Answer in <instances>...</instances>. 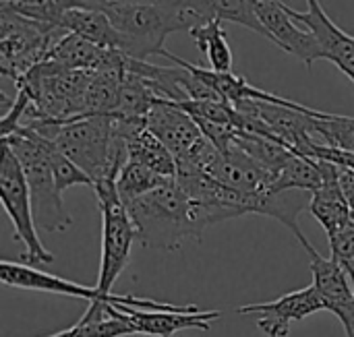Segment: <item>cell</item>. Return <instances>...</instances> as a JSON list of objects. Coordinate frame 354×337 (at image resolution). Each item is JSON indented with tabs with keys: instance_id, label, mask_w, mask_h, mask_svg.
Instances as JSON below:
<instances>
[{
	"instance_id": "cell-1",
	"label": "cell",
	"mask_w": 354,
	"mask_h": 337,
	"mask_svg": "<svg viewBox=\"0 0 354 337\" xmlns=\"http://www.w3.org/2000/svg\"><path fill=\"white\" fill-rule=\"evenodd\" d=\"M37 135L50 139L66 157H71L91 180H116L129 162L124 137L118 133L112 114L60 120H37L25 124Z\"/></svg>"
},
{
	"instance_id": "cell-2",
	"label": "cell",
	"mask_w": 354,
	"mask_h": 337,
	"mask_svg": "<svg viewBox=\"0 0 354 337\" xmlns=\"http://www.w3.org/2000/svg\"><path fill=\"white\" fill-rule=\"evenodd\" d=\"M137 230V240L145 249L176 251L185 238L201 240L203 232L193 218V205L176 178L151 193L127 203Z\"/></svg>"
},
{
	"instance_id": "cell-3",
	"label": "cell",
	"mask_w": 354,
	"mask_h": 337,
	"mask_svg": "<svg viewBox=\"0 0 354 337\" xmlns=\"http://www.w3.org/2000/svg\"><path fill=\"white\" fill-rule=\"evenodd\" d=\"M50 139L27 126H19L15 133L2 137V145L10 147L23 168L31 195L35 226L48 234L64 232L73 224V218L62 201V191L58 189L50 166Z\"/></svg>"
},
{
	"instance_id": "cell-4",
	"label": "cell",
	"mask_w": 354,
	"mask_h": 337,
	"mask_svg": "<svg viewBox=\"0 0 354 337\" xmlns=\"http://www.w3.org/2000/svg\"><path fill=\"white\" fill-rule=\"evenodd\" d=\"M104 10L120 35V52L135 60L166 54L172 33L164 0H89Z\"/></svg>"
},
{
	"instance_id": "cell-5",
	"label": "cell",
	"mask_w": 354,
	"mask_h": 337,
	"mask_svg": "<svg viewBox=\"0 0 354 337\" xmlns=\"http://www.w3.org/2000/svg\"><path fill=\"white\" fill-rule=\"evenodd\" d=\"M66 33L62 27L27 19L0 2V73L12 81L23 79L35 64L44 62L52 46Z\"/></svg>"
},
{
	"instance_id": "cell-6",
	"label": "cell",
	"mask_w": 354,
	"mask_h": 337,
	"mask_svg": "<svg viewBox=\"0 0 354 337\" xmlns=\"http://www.w3.org/2000/svg\"><path fill=\"white\" fill-rule=\"evenodd\" d=\"M93 193L102 215V261L95 288L102 294H112V286L131 261V247L133 240H137V230L118 195L116 180L95 182Z\"/></svg>"
},
{
	"instance_id": "cell-7",
	"label": "cell",
	"mask_w": 354,
	"mask_h": 337,
	"mask_svg": "<svg viewBox=\"0 0 354 337\" xmlns=\"http://www.w3.org/2000/svg\"><path fill=\"white\" fill-rule=\"evenodd\" d=\"M0 199L6 215L15 226V238L23 244V253L19 257L25 265H48L54 261V255L41 244L37 236V226L33 218V205L29 186L23 174V168L10 147L2 145L0 160Z\"/></svg>"
},
{
	"instance_id": "cell-8",
	"label": "cell",
	"mask_w": 354,
	"mask_h": 337,
	"mask_svg": "<svg viewBox=\"0 0 354 337\" xmlns=\"http://www.w3.org/2000/svg\"><path fill=\"white\" fill-rule=\"evenodd\" d=\"M0 280L6 286L12 288H23V290H35V292H50V294H60V296H71L87 302H110V305H127L135 309H145V311H185L187 307H176L168 302H158L151 298H137L131 294H102L97 288L81 286L75 282H68L60 276L46 273L35 269L33 265L25 263H12V261H2L0 265Z\"/></svg>"
},
{
	"instance_id": "cell-9",
	"label": "cell",
	"mask_w": 354,
	"mask_h": 337,
	"mask_svg": "<svg viewBox=\"0 0 354 337\" xmlns=\"http://www.w3.org/2000/svg\"><path fill=\"white\" fill-rule=\"evenodd\" d=\"M257 17L266 31V39L299 58L307 68L317 60H324L319 39L307 27H301L303 23L288 12V4L280 0H257Z\"/></svg>"
},
{
	"instance_id": "cell-10",
	"label": "cell",
	"mask_w": 354,
	"mask_h": 337,
	"mask_svg": "<svg viewBox=\"0 0 354 337\" xmlns=\"http://www.w3.org/2000/svg\"><path fill=\"white\" fill-rule=\"evenodd\" d=\"M322 311H330V307H328L326 298L317 292V288L311 284L303 290L288 292L274 302L245 305L236 313L257 317L255 325L263 336L286 337L290 334L292 323H301L303 319H307L315 313H322Z\"/></svg>"
},
{
	"instance_id": "cell-11",
	"label": "cell",
	"mask_w": 354,
	"mask_h": 337,
	"mask_svg": "<svg viewBox=\"0 0 354 337\" xmlns=\"http://www.w3.org/2000/svg\"><path fill=\"white\" fill-rule=\"evenodd\" d=\"M288 12L303 23L317 39L324 52V60L334 62L354 83V35L336 25L319 0H307V10L288 6Z\"/></svg>"
},
{
	"instance_id": "cell-12",
	"label": "cell",
	"mask_w": 354,
	"mask_h": 337,
	"mask_svg": "<svg viewBox=\"0 0 354 337\" xmlns=\"http://www.w3.org/2000/svg\"><path fill=\"white\" fill-rule=\"evenodd\" d=\"M114 307L129 319L137 336L151 337H172L174 334L187 329L209 331L212 323L222 315L220 311H201L195 305H189L185 311H145L127 305Z\"/></svg>"
},
{
	"instance_id": "cell-13",
	"label": "cell",
	"mask_w": 354,
	"mask_h": 337,
	"mask_svg": "<svg viewBox=\"0 0 354 337\" xmlns=\"http://www.w3.org/2000/svg\"><path fill=\"white\" fill-rule=\"evenodd\" d=\"M145 126L172 151L176 162L203 139V133L193 116L185 112L176 102L162 97L156 99L149 114L145 116Z\"/></svg>"
},
{
	"instance_id": "cell-14",
	"label": "cell",
	"mask_w": 354,
	"mask_h": 337,
	"mask_svg": "<svg viewBox=\"0 0 354 337\" xmlns=\"http://www.w3.org/2000/svg\"><path fill=\"white\" fill-rule=\"evenodd\" d=\"M205 172L214 176L218 182L247 195H263L276 180V176L270 170L257 164L234 143H230L224 151L218 149L216 157L212 160Z\"/></svg>"
},
{
	"instance_id": "cell-15",
	"label": "cell",
	"mask_w": 354,
	"mask_h": 337,
	"mask_svg": "<svg viewBox=\"0 0 354 337\" xmlns=\"http://www.w3.org/2000/svg\"><path fill=\"white\" fill-rule=\"evenodd\" d=\"M118 133L127 141L129 160L147 166L149 170L158 172L166 178H176L178 166L172 151L145 126V120H122L114 118Z\"/></svg>"
},
{
	"instance_id": "cell-16",
	"label": "cell",
	"mask_w": 354,
	"mask_h": 337,
	"mask_svg": "<svg viewBox=\"0 0 354 337\" xmlns=\"http://www.w3.org/2000/svg\"><path fill=\"white\" fill-rule=\"evenodd\" d=\"M307 211L322 224L328 236L340 232L353 222L354 213L344 197V191L340 184V168L336 164L326 162V180L313 193Z\"/></svg>"
},
{
	"instance_id": "cell-17",
	"label": "cell",
	"mask_w": 354,
	"mask_h": 337,
	"mask_svg": "<svg viewBox=\"0 0 354 337\" xmlns=\"http://www.w3.org/2000/svg\"><path fill=\"white\" fill-rule=\"evenodd\" d=\"M60 27L81 35L95 46L120 50V35L116 27L112 25L108 15L93 6L89 0H77V4L64 12Z\"/></svg>"
},
{
	"instance_id": "cell-18",
	"label": "cell",
	"mask_w": 354,
	"mask_h": 337,
	"mask_svg": "<svg viewBox=\"0 0 354 337\" xmlns=\"http://www.w3.org/2000/svg\"><path fill=\"white\" fill-rule=\"evenodd\" d=\"M303 249L309 253L311 259V273H313V286L317 288V292L326 298L330 313H334L338 307L342 305H351L354 302V288L351 284L348 273L334 261V259H326L322 257L311 242L303 244Z\"/></svg>"
},
{
	"instance_id": "cell-19",
	"label": "cell",
	"mask_w": 354,
	"mask_h": 337,
	"mask_svg": "<svg viewBox=\"0 0 354 337\" xmlns=\"http://www.w3.org/2000/svg\"><path fill=\"white\" fill-rule=\"evenodd\" d=\"M158 93L145 83L143 77L127 70L122 77V85L118 91V102L114 108V118H122V120H145V116L149 114L151 106L156 104Z\"/></svg>"
},
{
	"instance_id": "cell-20",
	"label": "cell",
	"mask_w": 354,
	"mask_h": 337,
	"mask_svg": "<svg viewBox=\"0 0 354 337\" xmlns=\"http://www.w3.org/2000/svg\"><path fill=\"white\" fill-rule=\"evenodd\" d=\"M124 73L127 70H97V73H93L89 79L87 91H85L83 114L79 118L114 114Z\"/></svg>"
},
{
	"instance_id": "cell-21",
	"label": "cell",
	"mask_w": 354,
	"mask_h": 337,
	"mask_svg": "<svg viewBox=\"0 0 354 337\" xmlns=\"http://www.w3.org/2000/svg\"><path fill=\"white\" fill-rule=\"evenodd\" d=\"M191 37H193L195 46L207 58V64L212 70L232 73L234 56H232V48L228 44V37L222 29V21H209V23L193 29Z\"/></svg>"
},
{
	"instance_id": "cell-22",
	"label": "cell",
	"mask_w": 354,
	"mask_h": 337,
	"mask_svg": "<svg viewBox=\"0 0 354 337\" xmlns=\"http://www.w3.org/2000/svg\"><path fill=\"white\" fill-rule=\"evenodd\" d=\"M168 180H172V178L160 176L158 172L149 170L147 166L129 160L116 176V189H118L122 203L127 205V203L151 193L153 189L166 184Z\"/></svg>"
},
{
	"instance_id": "cell-23",
	"label": "cell",
	"mask_w": 354,
	"mask_h": 337,
	"mask_svg": "<svg viewBox=\"0 0 354 337\" xmlns=\"http://www.w3.org/2000/svg\"><path fill=\"white\" fill-rule=\"evenodd\" d=\"M108 317L104 319H79L73 327L50 337H127L137 336L129 319L116 311L114 305H108Z\"/></svg>"
},
{
	"instance_id": "cell-24",
	"label": "cell",
	"mask_w": 354,
	"mask_h": 337,
	"mask_svg": "<svg viewBox=\"0 0 354 337\" xmlns=\"http://www.w3.org/2000/svg\"><path fill=\"white\" fill-rule=\"evenodd\" d=\"M203 4L214 21H228L266 37L257 17V0H203Z\"/></svg>"
},
{
	"instance_id": "cell-25",
	"label": "cell",
	"mask_w": 354,
	"mask_h": 337,
	"mask_svg": "<svg viewBox=\"0 0 354 337\" xmlns=\"http://www.w3.org/2000/svg\"><path fill=\"white\" fill-rule=\"evenodd\" d=\"M313 133L322 137L326 145L354 151V118L319 112L313 120Z\"/></svg>"
},
{
	"instance_id": "cell-26",
	"label": "cell",
	"mask_w": 354,
	"mask_h": 337,
	"mask_svg": "<svg viewBox=\"0 0 354 337\" xmlns=\"http://www.w3.org/2000/svg\"><path fill=\"white\" fill-rule=\"evenodd\" d=\"M6 2L19 15L54 27H60L64 12L77 4V0H6Z\"/></svg>"
},
{
	"instance_id": "cell-27",
	"label": "cell",
	"mask_w": 354,
	"mask_h": 337,
	"mask_svg": "<svg viewBox=\"0 0 354 337\" xmlns=\"http://www.w3.org/2000/svg\"><path fill=\"white\" fill-rule=\"evenodd\" d=\"M50 166H52V172H54V178H56V184L58 189L64 193L66 189L71 186H91L93 189V180L71 160L66 157L54 143H50Z\"/></svg>"
},
{
	"instance_id": "cell-28",
	"label": "cell",
	"mask_w": 354,
	"mask_h": 337,
	"mask_svg": "<svg viewBox=\"0 0 354 337\" xmlns=\"http://www.w3.org/2000/svg\"><path fill=\"white\" fill-rule=\"evenodd\" d=\"M328 240H330L332 259L348 273L354 288V218L346 228L328 236Z\"/></svg>"
},
{
	"instance_id": "cell-29",
	"label": "cell",
	"mask_w": 354,
	"mask_h": 337,
	"mask_svg": "<svg viewBox=\"0 0 354 337\" xmlns=\"http://www.w3.org/2000/svg\"><path fill=\"white\" fill-rule=\"evenodd\" d=\"M307 157L324 160V162L336 164V166L342 168V170H351V172H354V151L338 149V147H332V145H326V143H315V145L311 147V151H309Z\"/></svg>"
},
{
	"instance_id": "cell-30",
	"label": "cell",
	"mask_w": 354,
	"mask_h": 337,
	"mask_svg": "<svg viewBox=\"0 0 354 337\" xmlns=\"http://www.w3.org/2000/svg\"><path fill=\"white\" fill-rule=\"evenodd\" d=\"M334 315L340 319L342 327H344V334L346 337H354V302L351 305H342L334 311Z\"/></svg>"
},
{
	"instance_id": "cell-31",
	"label": "cell",
	"mask_w": 354,
	"mask_h": 337,
	"mask_svg": "<svg viewBox=\"0 0 354 337\" xmlns=\"http://www.w3.org/2000/svg\"><path fill=\"white\" fill-rule=\"evenodd\" d=\"M340 184H342L344 197H346V201H348V205H351L354 213V172L340 168Z\"/></svg>"
}]
</instances>
